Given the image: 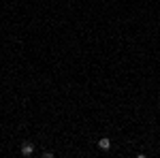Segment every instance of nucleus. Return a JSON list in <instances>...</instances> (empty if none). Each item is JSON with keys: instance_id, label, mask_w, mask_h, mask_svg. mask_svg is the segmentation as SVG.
I'll use <instances>...</instances> for the list:
<instances>
[{"instance_id": "f257e3e1", "label": "nucleus", "mask_w": 160, "mask_h": 158, "mask_svg": "<svg viewBox=\"0 0 160 158\" xmlns=\"http://www.w3.org/2000/svg\"><path fill=\"white\" fill-rule=\"evenodd\" d=\"M22 154H24L26 158H30L32 154H34V143H30V141H26L24 145H22Z\"/></svg>"}, {"instance_id": "f03ea898", "label": "nucleus", "mask_w": 160, "mask_h": 158, "mask_svg": "<svg viewBox=\"0 0 160 158\" xmlns=\"http://www.w3.org/2000/svg\"><path fill=\"white\" fill-rule=\"evenodd\" d=\"M98 147H100V150H109V147H111V139H109V137H102V139L98 141Z\"/></svg>"}, {"instance_id": "7ed1b4c3", "label": "nucleus", "mask_w": 160, "mask_h": 158, "mask_svg": "<svg viewBox=\"0 0 160 158\" xmlns=\"http://www.w3.org/2000/svg\"><path fill=\"white\" fill-rule=\"evenodd\" d=\"M43 158H53V152H43Z\"/></svg>"}]
</instances>
